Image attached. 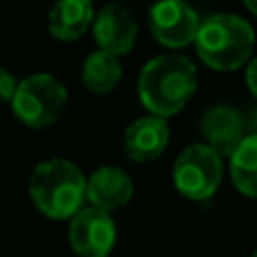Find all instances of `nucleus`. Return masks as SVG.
Masks as SVG:
<instances>
[{
  "mask_svg": "<svg viewBox=\"0 0 257 257\" xmlns=\"http://www.w3.org/2000/svg\"><path fill=\"white\" fill-rule=\"evenodd\" d=\"M95 21L93 0H57L50 9V34L59 41H77Z\"/></svg>",
  "mask_w": 257,
  "mask_h": 257,
  "instance_id": "12",
  "label": "nucleus"
},
{
  "mask_svg": "<svg viewBox=\"0 0 257 257\" xmlns=\"http://www.w3.org/2000/svg\"><path fill=\"white\" fill-rule=\"evenodd\" d=\"M120 79H122V66L117 57L102 52V50L86 57L84 68H81V81H84V86L90 93L97 95L111 93L120 84Z\"/></svg>",
  "mask_w": 257,
  "mask_h": 257,
  "instance_id": "13",
  "label": "nucleus"
},
{
  "mask_svg": "<svg viewBox=\"0 0 257 257\" xmlns=\"http://www.w3.org/2000/svg\"><path fill=\"white\" fill-rule=\"evenodd\" d=\"M149 27L160 45L178 50L196 41L201 18L185 0H158L149 9Z\"/></svg>",
  "mask_w": 257,
  "mask_h": 257,
  "instance_id": "7",
  "label": "nucleus"
},
{
  "mask_svg": "<svg viewBox=\"0 0 257 257\" xmlns=\"http://www.w3.org/2000/svg\"><path fill=\"white\" fill-rule=\"evenodd\" d=\"M86 181L81 169L66 158L39 163L30 176V196L48 219H72L86 201Z\"/></svg>",
  "mask_w": 257,
  "mask_h": 257,
  "instance_id": "2",
  "label": "nucleus"
},
{
  "mask_svg": "<svg viewBox=\"0 0 257 257\" xmlns=\"http://www.w3.org/2000/svg\"><path fill=\"white\" fill-rule=\"evenodd\" d=\"M93 34L99 50L108 52L113 57L131 52L138 39V21L126 7L117 3H111L95 14Z\"/></svg>",
  "mask_w": 257,
  "mask_h": 257,
  "instance_id": "8",
  "label": "nucleus"
},
{
  "mask_svg": "<svg viewBox=\"0 0 257 257\" xmlns=\"http://www.w3.org/2000/svg\"><path fill=\"white\" fill-rule=\"evenodd\" d=\"M68 104V90L54 75L39 72L18 84L12 99V111L21 124L48 128L61 117Z\"/></svg>",
  "mask_w": 257,
  "mask_h": 257,
  "instance_id": "4",
  "label": "nucleus"
},
{
  "mask_svg": "<svg viewBox=\"0 0 257 257\" xmlns=\"http://www.w3.org/2000/svg\"><path fill=\"white\" fill-rule=\"evenodd\" d=\"M117 228L108 212L81 208L68 226V244L79 257H108L115 246Z\"/></svg>",
  "mask_w": 257,
  "mask_h": 257,
  "instance_id": "6",
  "label": "nucleus"
},
{
  "mask_svg": "<svg viewBox=\"0 0 257 257\" xmlns=\"http://www.w3.org/2000/svg\"><path fill=\"white\" fill-rule=\"evenodd\" d=\"M196 90V68L183 54H160L142 68L138 95L147 111L156 117L176 115Z\"/></svg>",
  "mask_w": 257,
  "mask_h": 257,
  "instance_id": "1",
  "label": "nucleus"
},
{
  "mask_svg": "<svg viewBox=\"0 0 257 257\" xmlns=\"http://www.w3.org/2000/svg\"><path fill=\"white\" fill-rule=\"evenodd\" d=\"M133 196V181L120 167H99L86 181V201L90 208L111 214L113 210L124 208Z\"/></svg>",
  "mask_w": 257,
  "mask_h": 257,
  "instance_id": "10",
  "label": "nucleus"
},
{
  "mask_svg": "<svg viewBox=\"0 0 257 257\" xmlns=\"http://www.w3.org/2000/svg\"><path fill=\"white\" fill-rule=\"evenodd\" d=\"M246 126H248V133L257 136V104H255L253 108H250L248 117H246Z\"/></svg>",
  "mask_w": 257,
  "mask_h": 257,
  "instance_id": "17",
  "label": "nucleus"
},
{
  "mask_svg": "<svg viewBox=\"0 0 257 257\" xmlns=\"http://www.w3.org/2000/svg\"><path fill=\"white\" fill-rule=\"evenodd\" d=\"M246 86L257 97V57L253 61H248V68H246Z\"/></svg>",
  "mask_w": 257,
  "mask_h": 257,
  "instance_id": "16",
  "label": "nucleus"
},
{
  "mask_svg": "<svg viewBox=\"0 0 257 257\" xmlns=\"http://www.w3.org/2000/svg\"><path fill=\"white\" fill-rule=\"evenodd\" d=\"M201 133L205 136V145L217 151L221 158H230L232 151L248 136L246 117L230 104H214L201 117Z\"/></svg>",
  "mask_w": 257,
  "mask_h": 257,
  "instance_id": "9",
  "label": "nucleus"
},
{
  "mask_svg": "<svg viewBox=\"0 0 257 257\" xmlns=\"http://www.w3.org/2000/svg\"><path fill=\"white\" fill-rule=\"evenodd\" d=\"M169 142V126L163 117H138L124 131V149L136 163L156 160Z\"/></svg>",
  "mask_w": 257,
  "mask_h": 257,
  "instance_id": "11",
  "label": "nucleus"
},
{
  "mask_svg": "<svg viewBox=\"0 0 257 257\" xmlns=\"http://www.w3.org/2000/svg\"><path fill=\"white\" fill-rule=\"evenodd\" d=\"M248 257H257V250H255V253H253V255H248Z\"/></svg>",
  "mask_w": 257,
  "mask_h": 257,
  "instance_id": "19",
  "label": "nucleus"
},
{
  "mask_svg": "<svg viewBox=\"0 0 257 257\" xmlns=\"http://www.w3.org/2000/svg\"><path fill=\"white\" fill-rule=\"evenodd\" d=\"M16 88H18L16 77H14L7 68H0V104H5V102L12 104Z\"/></svg>",
  "mask_w": 257,
  "mask_h": 257,
  "instance_id": "15",
  "label": "nucleus"
},
{
  "mask_svg": "<svg viewBox=\"0 0 257 257\" xmlns=\"http://www.w3.org/2000/svg\"><path fill=\"white\" fill-rule=\"evenodd\" d=\"M230 176L235 187L248 199H257V136L248 133L230 156Z\"/></svg>",
  "mask_w": 257,
  "mask_h": 257,
  "instance_id": "14",
  "label": "nucleus"
},
{
  "mask_svg": "<svg viewBox=\"0 0 257 257\" xmlns=\"http://www.w3.org/2000/svg\"><path fill=\"white\" fill-rule=\"evenodd\" d=\"M194 45L208 68L232 72L248 63L255 50V32L241 16L214 14L201 23Z\"/></svg>",
  "mask_w": 257,
  "mask_h": 257,
  "instance_id": "3",
  "label": "nucleus"
},
{
  "mask_svg": "<svg viewBox=\"0 0 257 257\" xmlns=\"http://www.w3.org/2000/svg\"><path fill=\"white\" fill-rule=\"evenodd\" d=\"M244 5L248 7L250 14H255V16H257V0H244Z\"/></svg>",
  "mask_w": 257,
  "mask_h": 257,
  "instance_id": "18",
  "label": "nucleus"
},
{
  "mask_svg": "<svg viewBox=\"0 0 257 257\" xmlns=\"http://www.w3.org/2000/svg\"><path fill=\"white\" fill-rule=\"evenodd\" d=\"M172 176L178 194L190 201H208L221 185V156L208 145H190L178 154Z\"/></svg>",
  "mask_w": 257,
  "mask_h": 257,
  "instance_id": "5",
  "label": "nucleus"
}]
</instances>
